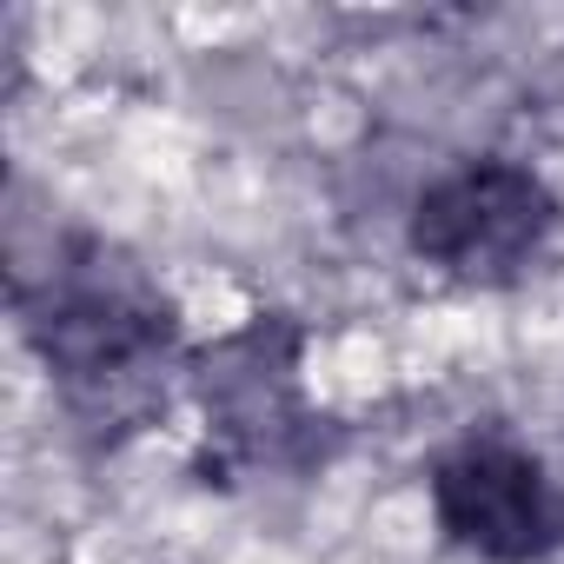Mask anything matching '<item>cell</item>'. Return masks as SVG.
I'll use <instances>...</instances> for the list:
<instances>
[{"label": "cell", "mask_w": 564, "mask_h": 564, "mask_svg": "<svg viewBox=\"0 0 564 564\" xmlns=\"http://www.w3.org/2000/svg\"><path fill=\"white\" fill-rule=\"evenodd\" d=\"M425 498L438 538L478 564H551L564 551V478L511 438L485 432L452 445L432 465Z\"/></svg>", "instance_id": "obj_4"}, {"label": "cell", "mask_w": 564, "mask_h": 564, "mask_svg": "<svg viewBox=\"0 0 564 564\" xmlns=\"http://www.w3.org/2000/svg\"><path fill=\"white\" fill-rule=\"evenodd\" d=\"M557 219H564V206L538 166L478 153L419 186L405 246L438 279H452V286L505 293L544 259V246L557 239Z\"/></svg>", "instance_id": "obj_3"}, {"label": "cell", "mask_w": 564, "mask_h": 564, "mask_svg": "<svg viewBox=\"0 0 564 564\" xmlns=\"http://www.w3.org/2000/svg\"><path fill=\"white\" fill-rule=\"evenodd\" d=\"M193 405L206 419L199 471L206 485H239L259 471H306L326 445V419L306 399V333L286 313H252L186 359Z\"/></svg>", "instance_id": "obj_2"}, {"label": "cell", "mask_w": 564, "mask_h": 564, "mask_svg": "<svg viewBox=\"0 0 564 564\" xmlns=\"http://www.w3.org/2000/svg\"><path fill=\"white\" fill-rule=\"evenodd\" d=\"M14 306L61 412L94 445H120L166 405V372L180 366V306L127 246L61 232L47 265L21 272Z\"/></svg>", "instance_id": "obj_1"}]
</instances>
